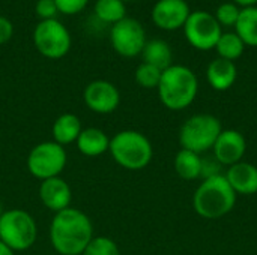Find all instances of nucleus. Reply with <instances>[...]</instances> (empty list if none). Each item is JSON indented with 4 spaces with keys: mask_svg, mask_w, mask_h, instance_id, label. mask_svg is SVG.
I'll list each match as a JSON object with an SVG mask.
<instances>
[{
    "mask_svg": "<svg viewBox=\"0 0 257 255\" xmlns=\"http://www.w3.org/2000/svg\"><path fill=\"white\" fill-rule=\"evenodd\" d=\"M108 152L117 165L131 171L146 168L154 156L149 138L134 129H125L111 137Z\"/></svg>",
    "mask_w": 257,
    "mask_h": 255,
    "instance_id": "nucleus-4",
    "label": "nucleus"
},
{
    "mask_svg": "<svg viewBox=\"0 0 257 255\" xmlns=\"http://www.w3.org/2000/svg\"><path fill=\"white\" fill-rule=\"evenodd\" d=\"M157 90L166 108L181 111L194 102L199 92V81L188 66L172 65L163 71Z\"/></svg>",
    "mask_w": 257,
    "mask_h": 255,
    "instance_id": "nucleus-3",
    "label": "nucleus"
},
{
    "mask_svg": "<svg viewBox=\"0 0 257 255\" xmlns=\"http://www.w3.org/2000/svg\"><path fill=\"white\" fill-rule=\"evenodd\" d=\"M95 17L102 24H116L126 17L123 0H96Z\"/></svg>",
    "mask_w": 257,
    "mask_h": 255,
    "instance_id": "nucleus-22",
    "label": "nucleus"
},
{
    "mask_svg": "<svg viewBox=\"0 0 257 255\" xmlns=\"http://www.w3.org/2000/svg\"><path fill=\"white\" fill-rule=\"evenodd\" d=\"M12 35H14L12 23L6 17L0 15V45L6 44L12 38Z\"/></svg>",
    "mask_w": 257,
    "mask_h": 255,
    "instance_id": "nucleus-30",
    "label": "nucleus"
},
{
    "mask_svg": "<svg viewBox=\"0 0 257 255\" xmlns=\"http://www.w3.org/2000/svg\"><path fill=\"white\" fill-rule=\"evenodd\" d=\"M110 42L119 56L131 59L142 54L146 44V32L136 18L125 17L111 26Z\"/></svg>",
    "mask_w": 257,
    "mask_h": 255,
    "instance_id": "nucleus-10",
    "label": "nucleus"
},
{
    "mask_svg": "<svg viewBox=\"0 0 257 255\" xmlns=\"http://www.w3.org/2000/svg\"><path fill=\"white\" fill-rule=\"evenodd\" d=\"M93 237V224L80 209L68 207L51 221L50 242L59 255H81Z\"/></svg>",
    "mask_w": 257,
    "mask_h": 255,
    "instance_id": "nucleus-1",
    "label": "nucleus"
},
{
    "mask_svg": "<svg viewBox=\"0 0 257 255\" xmlns=\"http://www.w3.org/2000/svg\"><path fill=\"white\" fill-rule=\"evenodd\" d=\"M191 11L187 0H158L152 8V21L163 30L184 27Z\"/></svg>",
    "mask_w": 257,
    "mask_h": 255,
    "instance_id": "nucleus-12",
    "label": "nucleus"
},
{
    "mask_svg": "<svg viewBox=\"0 0 257 255\" xmlns=\"http://www.w3.org/2000/svg\"><path fill=\"white\" fill-rule=\"evenodd\" d=\"M235 33L242 39L245 47H257V6L241 9Z\"/></svg>",
    "mask_w": 257,
    "mask_h": 255,
    "instance_id": "nucleus-21",
    "label": "nucleus"
},
{
    "mask_svg": "<svg viewBox=\"0 0 257 255\" xmlns=\"http://www.w3.org/2000/svg\"><path fill=\"white\" fill-rule=\"evenodd\" d=\"M0 255H15V252H14L8 245H5V243L0 240Z\"/></svg>",
    "mask_w": 257,
    "mask_h": 255,
    "instance_id": "nucleus-32",
    "label": "nucleus"
},
{
    "mask_svg": "<svg viewBox=\"0 0 257 255\" xmlns=\"http://www.w3.org/2000/svg\"><path fill=\"white\" fill-rule=\"evenodd\" d=\"M39 198L48 210H53L54 213H57L71 207L72 189L69 183L63 180L60 176L47 179V180H42L39 185Z\"/></svg>",
    "mask_w": 257,
    "mask_h": 255,
    "instance_id": "nucleus-14",
    "label": "nucleus"
},
{
    "mask_svg": "<svg viewBox=\"0 0 257 255\" xmlns=\"http://www.w3.org/2000/svg\"><path fill=\"white\" fill-rule=\"evenodd\" d=\"M68 155L63 146L56 141H42L36 144L27 156L29 173L42 180L59 177L65 170Z\"/></svg>",
    "mask_w": 257,
    "mask_h": 255,
    "instance_id": "nucleus-7",
    "label": "nucleus"
},
{
    "mask_svg": "<svg viewBox=\"0 0 257 255\" xmlns=\"http://www.w3.org/2000/svg\"><path fill=\"white\" fill-rule=\"evenodd\" d=\"M35 12L41 20H53L59 11L54 0H38L35 5Z\"/></svg>",
    "mask_w": 257,
    "mask_h": 255,
    "instance_id": "nucleus-28",
    "label": "nucleus"
},
{
    "mask_svg": "<svg viewBox=\"0 0 257 255\" xmlns=\"http://www.w3.org/2000/svg\"><path fill=\"white\" fill-rule=\"evenodd\" d=\"M54 2L57 11L63 15H75L81 12L89 3V0H54Z\"/></svg>",
    "mask_w": 257,
    "mask_h": 255,
    "instance_id": "nucleus-27",
    "label": "nucleus"
},
{
    "mask_svg": "<svg viewBox=\"0 0 257 255\" xmlns=\"http://www.w3.org/2000/svg\"><path fill=\"white\" fill-rule=\"evenodd\" d=\"M81 131H83V126H81V120L78 119V116L72 113H63L53 123V128H51L53 141L65 147L68 144L75 143Z\"/></svg>",
    "mask_w": 257,
    "mask_h": 255,
    "instance_id": "nucleus-18",
    "label": "nucleus"
},
{
    "mask_svg": "<svg viewBox=\"0 0 257 255\" xmlns=\"http://www.w3.org/2000/svg\"><path fill=\"white\" fill-rule=\"evenodd\" d=\"M83 99L90 111L96 114H111L120 104V93L113 83L107 80H95L86 86Z\"/></svg>",
    "mask_w": 257,
    "mask_h": 255,
    "instance_id": "nucleus-11",
    "label": "nucleus"
},
{
    "mask_svg": "<svg viewBox=\"0 0 257 255\" xmlns=\"http://www.w3.org/2000/svg\"><path fill=\"white\" fill-rule=\"evenodd\" d=\"M81 255H120L117 243L107 236H96Z\"/></svg>",
    "mask_w": 257,
    "mask_h": 255,
    "instance_id": "nucleus-25",
    "label": "nucleus"
},
{
    "mask_svg": "<svg viewBox=\"0 0 257 255\" xmlns=\"http://www.w3.org/2000/svg\"><path fill=\"white\" fill-rule=\"evenodd\" d=\"M38 239L35 218L23 209L5 210L0 216V240L14 252L30 249Z\"/></svg>",
    "mask_w": 257,
    "mask_h": 255,
    "instance_id": "nucleus-5",
    "label": "nucleus"
},
{
    "mask_svg": "<svg viewBox=\"0 0 257 255\" xmlns=\"http://www.w3.org/2000/svg\"><path fill=\"white\" fill-rule=\"evenodd\" d=\"M235 5H238V6H241V9L242 8H250V6H256L257 5V0H232Z\"/></svg>",
    "mask_w": 257,
    "mask_h": 255,
    "instance_id": "nucleus-31",
    "label": "nucleus"
},
{
    "mask_svg": "<svg viewBox=\"0 0 257 255\" xmlns=\"http://www.w3.org/2000/svg\"><path fill=\"white\" fill-rule=\"evenodd\" d=\"M214 158L221 165H233L242 161L247 152V140L236 129H223L218 135L214 147Z\"/></svg>",
    "mask_w": 257,
    "mask_h": 255,
    "instance_id": "nucleus-13",
    "label": "nucleus"
},
{
    "mask_svg": "<svg viewBox=\"0 0 257 255\" xmlns=\"http://www.w3.org/2000/svg\"><path fill=\"white\" fill-rule=\"evenodd\" d=\"M215 50H217L218 57L235 62L244 54L245 44L235 32H227L220 36V39L215 45Z\"/></svg>",
    "mask_w": 257,
    "mask_h": 255,
    "instance_id": "nucleus-23",
    "label": "nucleus"
},
{
    "mask_svg": "<svg viewBox=\"0 0 257 255\" xmlns=\"http://www.w3.org/2000/svg\"><path fill=\"white\" fill-rule=\"evenodd\" d=\"M75 144L81 155L89 158H96L108 152L110 138L99 128H83Z\"/></svg>",
    "mask_w": 257,
    "mask_h": 255,
    "instance_id": "nucleus-17",
    "label": "nucleus"
},
{
    "mask_svg": "<svg viewBox=\"0 0 257 255\" xmlns=\"http://www.w3.org/2000/svg\"><path fill=\"white\" fill-rule=\"evenodd\" d=\"M182 29L188 44L200 51H209L215 48L220 36L223 35L221 26L215 17L206 11L191 12Z\"/></svg>",
    "mask_w": 257,
    "mask_h": 255,
    "instance_id": "nucleus-9",
    "label": "nucleus"
},
{
    "mask_svg": "<svg viewBox=\"0 0 257 255\" xmlns=\"http://www.w3.org/2000/svg\"><path fill=\"white\" fill-rule=\"evenodd\" d=\"M223 126L218 117L200 113L188 117L179 129V144L181 149H187L196 153L208 152L214 147Z\"/></svg>",
    "mask_w": 257,
    "mask_h": 255,
    "instance_id": "nucleus-6",
    "label": "nucleus"
},
{
    "mask_svg": "<svg viewBox=\"0 0 257 255\" xmlns=\"http://www.w3.org/2000/svg\"><path fill=\"white\" fill-rule=\"evenodd\" d=\"M202 159L199 153L181 149L173 161L176 174L184 180H196L202 174Z\"/></svg>",
    "mask_w": 257,
    "mask_h": 255,
    "instance_id": "nucleus-20",
    "label": "nucleus"
},
{
    "mask_svg": "<svg viewBox=\"0 0 257 255\" xmlns=\"http://www.w3.org/2000/svg\"><path fill=\"white\" fill-rule=\"evenodd\" d=\"M239 14H241V8L238 5H235L233 2H226V3H221L217 8L214 17H215V20L218 21V24L221 27L223 26H226V27L233 26L235 27V24H236V21L239 18Z\"/></svg>",
    "mask_w": 257,
    "mask_h": 255,
    "instance_id": "nucleus-26",
    "label": "nucleus"
},
{
    "mask_svg": "<svg viewBox=\"0 0 257 255\" xmlns=\"http://www.w3.org/2000/svg\"><path fill=\"white\" fill-rule=\"evenodd\" d=\"M226 179L236 195L257 194V167L250 162H238L227 168Z\"/></svg>",
    "mask_w": 257,
    "mask_h": 255,
    "instance_id": "nucleus-15",
    "label": "nucleus"
},
{
    "mask_svg": "<svg viewBox=\"0 0 257 255\" xmlns=\"http://www.w3.org/2000/svg\"><path fill=\"white\" fill-rule=\"evenodd\" d=\"M143 62L152 65L161 71H166L173 65V53L170 45L163 39H151L146 41L145 48L142 51Z\"/></svg>",
    "mask_w": 257,
    "mask_h": 255,
    "instance_id": "nucleus-19",
    "label": "nucleus"
},
{
    "mask_svg": "<svg viewBox=\"0 0 257 255\" xmlns=\"http://www.w3.org/2000/svg\"><path fill=\"white\" fill-rule=\"evenodd\" d=\"M3 212H5V210H3V206H2V203H0V216H2Z\"/></svg>",
    "mask_w": 257,
    "mask_h": 255,
    "instance_id": "nucleus-33",
    "label": "nucleus"
},
{
    "mask_svg": "<svg viewBox=\"0 0 257 255\" xmlns=\"http://www.w3.org/2000/svg\"><path fill=\"white\" fill-rule=\"evenodd\" d=\"M221 164L214 158V159H202V174L200 177L208 179L221 174Z\"/></svg>",
    "mask_w": 257,
    "mask_h": 255,
    "instance_id": "nucleus-29",
    "label": "nucleus"
},
{
    "mask_svg": "<svg viewBox=\"0 0 257 255\" xmlns=\"http://www.w3.org/2000/svg\"><path fill=\"white\" fill-rule=\"evenodd\" d=\"M163 71L148 65V63H142L139 65V68L136 69V81L140 87L143 89H157L161 80Z\"/></svg>",
    "mask_w": 257,
    "mask_h": 255,
    "instance_id": "nucleus-24",
    "label": "nucleus"
},
{
    "mask_svg": "<svg viewBox=\"0 0 257 255\" xmlns=\"http://www.w3.org/2000/svg\"><path fill=\"white\" fill-rule=\"evenodd\" d=\"M238 77V69L235 62L217 57L206 68V80L214 90L224 92L229 90Z\"/></svg>",
    "mask_w": 257,
    "mask_h": 255,
    "instance_id": "nucleus-16",
    "label": "nucleus"
},
{
    "mask_svg": "<svg viewBox=\"0 0 257 255\" xmlns=\"http://www.w3.org/2000/svg\"><path fill=\"white\" fill-rule=\"evenodd\" d=\"M33 44L39 54L47 59H62L65 57L72 45L71 33L68 29L56 18L41 20L33 30Z\"/></svg>",
    "mask_w": 257,
    "mask_h": 255,
    "instance_id": "nucleus-8",
    "label": "nucleus"
},
{
    "mask_svg": "<svg viewBox=\"0 0 257 255\" xmlns=\"http://www.w3.org/2000/svg\"><path fill=\"white\" fill-rule=\"evenodd\" d=\"M235 204L236 192L224 174L203 179L193 195V209L205 219H220L230 213Z\"/></svg>",
    "mask_w": 257,
    "mask_h": 255,
    "instance_id": "nucleus-2",
    "label": "nucleus"
}]
</instances>
